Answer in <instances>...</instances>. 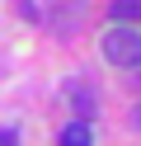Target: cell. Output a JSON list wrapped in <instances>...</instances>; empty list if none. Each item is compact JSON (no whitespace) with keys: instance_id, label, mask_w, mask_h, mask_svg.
I'll return each mask as SVG.
<instances>
[{"instance_id":"obj_6","label":"cell","mask_w":141,"mask_h":146,"mask_svg":"<svg viewBox=\"0 0 141 146\" xmlns=\"http://www.w3.org/2000/svg\"><path fill=\"white\" fill-rule=\"evenodd\" d=\"M136 127H141V108H136Z\"/></svg>"},{"instance_id":"obj_2","label":"cell","mask_w":141,"mask_h":146,"mask_svg":"<svg viewBox=\"0 0 141 146\" xmlns=\"http://www.w3.org/2000/svg\"><path fill=\"white\" fill-rule=\"evenodd\" d=\"M108 14H113V24H118V29H132V24L141 19V0H113Z\"/></svg>"},{"instance_id":"obj_3","label":"cell","mask_w":141,"mask_h":146,"mask_svg":"<svg viewBox=\"0 0 141 146\" xmlns=\"http://www.w3.org/2000/svg\"><path fill=\"white\" fill-rule=\"evenodd\" d=\"M61 146H94V132H89V123H66V132H61Z\"/></svg>"},{"instance_id":"obj_4","label":"cell","mask_w":141,"mask_h":146,"mask_svg":"<svg viewBox=\"0 0 141 146\" xmlns=\"http://www.w3.org/2000/svg\"><path fill=\"white\" fill-rule=\"evenodd\" d=\"M66 94L75 99L71 108H80V123H89V113H94V90H89V85H85V90H80V85H66Z\"/></svg>"},{"instance_id":"obj_5","label":"cell","mask_w":141,"mask_h":146,"mask_svg":"<svg viewBox=\"0 0 141 146\" xmlns=\"http://www.w3.org/2000/svg\"><path fill=\"white\" fill-rule=\"evenodd\" d=\"M0 146H19V137L14 132H0Z\"/></svg>"},{"instance_id":"obj_1","label":"cell","mask_w":141,"mask_h":146,"mask_svg":"<svg viewBox=\"0 0 141 146\" xmlns=\"http://www.w3.org/2000/svg\"><path fill=\"white\" fill-rule=\"evenodd\" d=\"M103 57L122 71L141 66V29H108L103 33Z\"/></svg>"}]
</instances>
